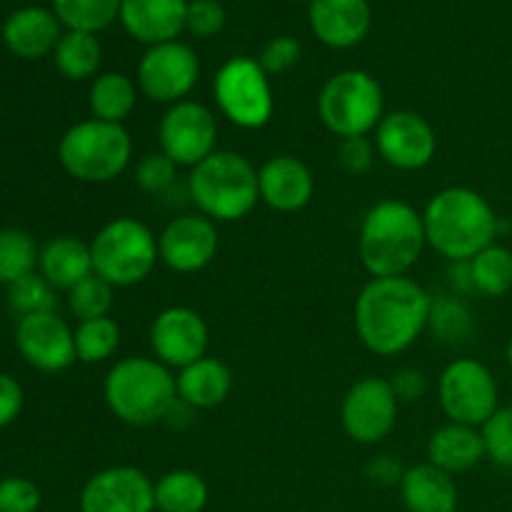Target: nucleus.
Instances as JSON below:
<instances>
[{
	"instance_id": "a878e982",
	"label": "nucleus",
	"mask_w": 512,
	"mask_h": 512,
	"mask_svg": "<svg viewBox=\"0 0 512 512\" xmlns=\"http://www.w3.org/2000/svg\"><path fill=\"white\" fill-rule=\"evenodd\" d=\"M38 268L55 290H73L95 273L90 243H83L73 235H58L40 250Z\"/></svg>"
},
{
	"instance_id": "4be33fe9",
	"label": "nucleus",
	"mask_w": 512,
	"mask_h": 512,
	"mask_svg": "<svg viewBox=\"0 0 512 512\" xmlns=\"http://www.w3.org/2000/svg\"><path fill=\"white\" fill-rule=\"evenodd\" d=\"M400 498L408 512H455L460 495L453 475L430 463L413 465L400 480Z\"/></svg>"
},
{
	"instance_id": "2eb2a0df",
	"label": "nucleus",
	"mask_w": 512,
	"mask_h": 512,
	"mask_svg": "<svg viewBox=\"0 0 512 512\" xmlns=\"http://www.w3.org/2000/svg\"><path fill=\"white\" fill-rule=\"evenodd\" d=\"M375 150L395 170L415 173L433 163L438 135L415 110H393L375 128Z\"/></svg>"
},
{
	"instance_id": "dca6fc26",
	"label": "nucleus",
	"mask_w": 512,
	"mask_h": 512,
	"mask_svg": "<svg viewBox=\"0 0 512 512\" xmlns=\"http://www.w3.org/2000/svg\"><path fill=\"white\" fill-rule=\"evenodd\" d=\"M220 250V230L205 215H180L158 235L160 263L173 273L190 275L208 268Z\"/></svg>"
},
{
	"instance_id": "2f4dec72",
	"label": "nucleus",
	"mask_w": 512,
	"mask_h": 512,
	"mask_svg": "<svg viewBox=\"0 0 512 512\" xmlns=\"http://www.w3.org/2000/svg\"><path fill=\"white\" fill-rule=\"evenodd\" d=\"M123 0H53L55 15L68 30L100 33L120 18Z\"/></svg>"
},
{
	"instance_id": "6e6552de",
	"label": "nucleus",
	"mask_w": 512,
	"mask_h": 512,
	"mask_svg": "<svg viewBox=\"0 0 512 512\" xmlns=\"http://www.w3.org/2000/svg\"><path fill=\"white\" fill-rule=\"evenodd\" d=\"M318 118L340 140L375 133L385 118L383 88L365 70H340L320 90Z\"/></svg>"
},
{
	"instance_id": "a18cd8bd",
	"label": "nucleus",
	"mask_w": 512,
	"mask_h": 512,
	"mask_svg": "<svg viewBox=\"0 0 512 512\" xmlns=\"http://www.w3.org/2000/svg\"><path fill=\"white\" fill-rule=\"evenodd\" d=\"M390 385H393L400 403H413V400H420L425 395V390H428V380H425V375L415 368L398 370V373L393 375V380H390Z\"/></svg>"
},
{
	"instance_id": "423d86ee",
	"label": "nucleus",
	"mask_w": 512,
	"mask_h": 512,
	"mask_svg": "<svg viewBox=\"0 0 512 512\" xmlns=\"http://www.w3.org/2000/svg\"><path fill=\"white\" fill-rule=\"evenodd\" d=\"M133 158V140L125 125L88 118L63 133L58 160L78 183L103 185L120 178Z\"/></svg>"
},
{
	"instance_id": "c85d7f7f",
	"label": "nucleus",
	"mask_w": 512,
	"mask_h": 512,
	"mask_svg": "<svg viewBox=\"0 0 512 512\" xmlns=\"http://www.w3.org/2000/svg\"><path fill=\"white\" fill-rule=\"evenodd\" d=\"M55 65L68 80H88L98 73L100 60H103V48L95 33H83V30H68L60 35L58 45L53 50Z\"/></svg>"
},
{
	"instance_id": "79ce46f5",
	"label": "nucleus",
	"mask_w": 512,
	"mask_h": 512,
	"mask_svg": "<svg viewBox=\"0 0 512 512\" xmlns=\"http://www.w3.org/2000/svg\"><path fill=\"white\" fill-rule=\"evenodd\" d=\"M375 143L368 135L343 138L338 143V163L348 175H365L375 163Z\"/></svg>"
},
{
	"instance_id": "ea45409f",
	"label": "nucleus",
	"mask_w": 512,
	"mask_h": 512,
	"mask_svg": "<svg viewBox=\"0 0 512 512\" xmlns=\"http://www.w3.org/2000/svg\"><path fill=\"white\" fill-rule=\"evenodd\" d=\"M300 55H303V48H300V43L293 35H278V38L265 43L258 63L268 75H280L295 68L300 63Z\"/></svg>"
},
{
	"instance_id": "412c9836",
	"label": "nucleus",
	"mask_w": 512,
	"mask_h": 512,
	"mask_svg": "<svg viewBox=\"0 0 512 512\" xmlns=\"http://www.w3.org/2000/svg\"><path fill=\"white\" fill-rule=\"evenodd\" d=\"M188 3L185 0H123L120 23L145 45L170 43L185 30Z\"/></svg>"
},
{
	"instance_id": "58836bf2",
	"label": "nucleus",
	"mask_w": 512,
	"mask_h": 512,
	"mask_svg": "<svg viewBox=\"0 0 512 512\" xmlns=\"http://www.w3.org/2000/svg\"><path fill=\"white\" fill-rule=\"evenodd\" d=\"M43 495L28 478L0 480V512H38Z\"/></svg>"
},
{
	"instance_id": "4468645a",
	"label": "nucleus",
	"mask_w": 512,
	"mask_h": 512,
	"mask_svg": "<svg viewBox=\"0 0 512 512\" xmlns=\"http://www.w3.org/2000/svg\"><path fill=\"white\" fill-rule=\"evenodd\" d=\"M148 343L153 358L165 368L183 370L195 360L208 355L210 330L203 315L185 305L160 310L148 330Z\"/></svg>"
},
{
	"instance_id": "a19ab883",
	"label": "nucleus",
	"mask_w": 512,
	"mask_h": 512,
	"mask_svg": "<svg viewBox=\"0 0 512 512\" xmlns=\"http://www.w3.org/2000/svg\"><path fill=\"white\" fill-rule=\"evenodd\" d=\"M225 10L218 0H193L188 3V15H185V28L198 38H213L223 30Z\"/></svg>"
},
{
	"instance_id": "9d476101",
	"label": "nucleus",
	"mask_w": 512,
	"mask_h": 512,
	"mask_svg": "<svg viewBox=\"0 0 512 512\" xmlns=\"http://www.w3.org/2000/svg\"><path fill=\"white\" fill-rule=\"evenodd\" d=\"M438 400L448 423L483 428L500 408L498 380L480 360L458 358L440 373Z\"/></svg>"
},
{
	"instance_id": "4c0bfd02",
	"label": "nucleus",
	"mask_w": 512,
	"mask_h": 512,
	"mask_svg": "<svg viewBox=\"0 0 512 512\" xmlns=\"http://www.w3.org/2000/svg\"><path fill=\"white\" fill-rule=\"evenodd\" d=\"M135 185L148 195H165L175 185L178 165L163 153H148L135 165Z\"/></svg>"
},
{
	"instance_id": "c9c22d12",
	"label": "nucleus",
	"mask_w": 512,
	"mask_h": 512,
	"mask_svg": "<svg viewBox=\"0 0 512 512\" xmlns=\"http://www.w3.org/2000/svg\"><path fill=\"white\" fill-rule=\"evenodd\" d=\"M10 305L20 313V318L35 313H55V305H58V298H55V288L43 278V275H25L18 283L8 285Z\"/></svg>"
},
{
	"instance_id": "393cba45",
	"label": "nucleus",
	"mask_w": 512,
	"mask_h": 512,
	"mask_svg": "<svg viewBox=\"0 0 512 512\" xmlns=\"http://www.w3.org/2000/svg\"><path fill=\"white\" fill-rule=\"evenodd\" d=\"M485 460V440L480 428L460 423H445L430 435L428 463L448 475H460L473 470Z\"/></svg>"
},
{
	"instance_id": "b1692460",
	"label": "nucleus",
	"mask_w": 512,
	"mask_h": 512,
	"mask_svg": "<svg viewBox=\"0 0 512 512\" xmlns=\"http://www.w3.org/2000/svg\"><path fill=\"white\" fill-rule=\"evenodd\" d=\"M3 40L18 58H43L60 40L58 15L45 8L15 10L3 25Z\"/></svg>"
},
{
	"instance_id": "473e14b6",
	"label": "nucleus",
	"mask_w": 512,
	"mask_h": 512,
	"mask_svg": "<svg viewBox=\"0 0 512 512\" xmlns=\"http://www.w3.org/2000/svg\"><path fill=\"white\" fill-rule=\"evenodd\" d=\"M38 258L40 253L35 248V240L25 230H0V283L13 285L25 275L35 273Z\"/></svg>"
},
{
	"instance_id": "6ab92c4d",
	"label": "nucleus",
	"mask_w": 512,
	"mask_h": 512,
	"mask_svg": "<svg viewBox=\"0 0 512 512\" xmlns=\"http://www.w3.org/2000/svg\"><path fill=\"white\" fill-rule=\"evenodd\" d=\"M260 200L275 213H298L313 200L315 178L295 155H273L258 170Z\"/></svg>"
},
{
	"instance_id": "ddd939ff",
	"label": "nucleus",
	"mask_w": 512,
	"mask_h": 512,
	"mask_svg": "<svg viewBox=\"0 0 512 512\" xmlns=\"http://www.w3.org/2000/svg\"><path fill=\"white\" fill-rule=\"evenodd\" d=\"M400 400L390 380L368 378L350 385L340 405V423L350 440L358 445H378L393 433L398 423Z\"/></svg>"
},
{
	"instance_id": "f3484780",
	"label": "nucleus",
	"mask_w": 512,
	"mask_h": 512,
	"mask_svg": "<svg viewBox=\"0 0 512 512\" xmlns=\"http://www.w3.org/2000/svg\"><path fill=\"white\" fill-rule=\"evenodd\" d=\"M80 512H155V483L133 465H113L83 485Z\"/></svg>"
},
{
	"instance_id": "7c9ffc66",
	"label": "nucleus",
	"mask_w": 512,
	"mask_h": 512,
	"mask_svg": "<svg viewBox=\"0 0 512 512\" xmlns=\"http://www.w3.org/2000/svg\"><path fill=\"white\" fill-rule=\"evenodd\" d=\"M75 335V355L80 363H105L113 358L120 348V325L115 323L110 315L95 320H83L78 328L73 330Z\"/></svg>"
},
{
	"instance_id": "9b49d317",
	"label": "nucleus",
	"mask_w": 512,
	"mask_h": 512,
	"mask_svg": "<svg viewBox=\"0 0 512 512\" xmlns=\"http://www.w3.org/2000/svg\"><path fill=\"white\" fill-rule=\"evenodd\" d=\"M158 143L160 153L168 155L178 168L193 170L218 150V120L213 110L198 100L175 103L160 118Z\"/></svg>"
},
{
	"instance_id": "f704fd0d",
	"label": "nucleus",
	"mask_w": 512,
	"mask_h": 512,
	"mask_svg": "<svg viewBox=\"0 0 512 512\" xmlns=\"http://www.w3.org/2000/svg\"><path fill=\"white\" fill-rule=\"evenodd\" d=\"M113 293V285L105 283L103 278L93 273L83 283L75 285L73 290H68V308L78 318V323L105 318V315H110V308H113Z\"/></svg>"
},
{
	"instance_id": "f8f14e48",
	"label": "nucleus",
	"mask_w": 512,
	"mask_h": 512,
	"mask_svg": "<svg viewBox=\"0 0 512 512\" xmlns=\"http://www.w3.org/2000/svg\"><path fill=\"white\" fill-rule=\"evenodd\" d=\"M200 78V60L190 45L170 43L150 45L138 63V90L160 105L188 100Z\"/></svg>"
},
{
	"instance_id": "cd10ccee",
	"label": "nucleus",
	"mask_w": 512,
	"mask_h": 512,
	"mask_svg": "<svg viewBox=\"0 0 512 512\" xmlns=\"http://www.w3.org/2000/svg\"><path fill=\"white\" fill-rule=\"evenodd\" d=\"M208 500V483L195 470H170L155 483V510L158 512H203Z\"/></svg>"
},
{
	"instance_id": "a211bd4d",
	"label": "nucleus",
	"mask_w": 512,
	"mask_h": 512,
	"mask_svg": "<svg viewBox=\"0 0 512 512\" xmlns=\"http://www.w3.org/2000/svg\"><path fill=\"white\" fill-rule=\"evenodd\" d=\"M15 345L25 363L40 373H63L78 360L75 335L55 313H35L20 318L15 328Z\"/></svg>"
},
{
	"instance_id": "bb28decb",
	"label": "nucleus",
	"mask_w": 512,
	"mask_h": 512,
	"mask_svg": "<svg viewBox=\"0 0 512 512\" xmlns=\"http://www.w3.org/2000/svg\"><path fill=\"white\" fill-rule=\"evenodd\" d=\"M88 103L93 118L123 125L138 103V83L125 73H100L90 83Z\"/></svg>"
},
{
	"instance_id": "7ed1b4c3",
	"label": "nucleus",
	"mask_w": 512,
	"mask_h": 512,
	"mask_svg": "<svg viewBox=\"0 0 512 512\" xmlns=\"http://www.w3.org/2000/svg\"><path fill=\"white\" fill-rule=\"evenodd\" d=\"M428 248L423 213L398 198H385L365 213L358 233V255L373 278L408 275Z\"/></svg>"
},
{
	"instance_id": "20e7f679",
	"label": "nucleus",
	"mask_w": 512,
	"mask_h": 512,
	"mask_svg": "<svg viewBox=\"0 0 512 512\" xmlns=\"http://www.w3.org/2000/svg\"><path fill=\"white\" fill-rule=\"evenodd\" d=\"M103 398L120 423L148 428L163 423L170 405L178 400V388L170 368L153 355H130L108 370Z\"/></svg>"
},
{
	"instance_id": "e433bc0d",
	"label": "nucleus",
	"mask_w": 512,
	"mask_h": 512,
	"mask_svg": "<svg viewBox=\"0 0 512 512\" xmlns=\"http://www.w3.org/2000/svg\"><path fill=\"white\" fill-rule=\"evenodd\" d=\"M485 440V458L498 468L512 470V405L498 408V413L480 428Z\"/></svg>"
},
{
	"instance_id": "aec40b11",
	"label": "nucleus",
	"mask_w": 512,
	"mask_h": 512,
	"mask_svg": "<svg viewBox=\"0 0 512 512\" xmlns=\"http://www.w3.org/2000/svg\"><path fill=\"white\" fill-rule=\"evenodd\" d=\"M310 30L328 48H353L370 30L368 0H310Z\"/></svg>"
},
{
	"instance_id": "c756f323",
	"label": "nucleus",
	"mask_w": 512,
	"mask_h": 512,
	"mask_svg": "<svg viewBox=\"0 0 512 512\" xmlns=\"http://www.w3.org/2000/svg\"><path fill=\"white\" fill-rule=\"evenodd\" d=\"M468 265L475 293L485 298H500L512 290V250L505 245H488L473 260H468Z\"/></svg>"
},
{
	"instance_id": "37998d69",
	"label": "nucleus",
	"mask_w": 512,
	"mask_h": 512,
	"mask_svg": "<svg viewBox=\"0 0 512 512\" xmlns=\"http://www.w3.org/2000/svg\"><path fill=\"white\" fill-rule=\"evenodd\" d=\"M23 388L15 378L0 373V428H8L23 410Z\"/></svg>"
},
{
	"instance_id": "1a4fd4ad",
	"label": "nucleus",
	"mask_w": 512,
	"mask_h": 512,
	"mask_svg": "<svg viewBox=\"0 0 512 512\" xmlns=\"http://www.w3.org/2000/svg\"><path fill=\"white\" fill-rule=\"evenodd\" d=\"M213 95L223 118L243 130H260L273 120L275 98L270 75L258 58L235 55L215 73Z\"/></svg>"
},
{
	"instance_id": "5701e85b",
	"label": "nucleus",
	"mask_w": 512,
	"mask_h": 512,
	"mask_svg": "<svg viewBox=\"0 0 512 512\" xmlns=\"http://www.w3.org/2000/svg\"><path fill=\"white\" fill-rule=\"evenodd\" d=\"M175 388H178V398L190 405L195 413L213 410L228 400L230 390H233V373L223 360L205 355V358L190 363L188 368L178 370Z\"/></svg>"
},
{
	"instance_id": "39448f33",
	"label": "nucleus",
	"mask_w": 512,
	"mask_h": 512,
	"mask_svg": "<svg viewBox=\"0 0 512 512\" xmlns=\"http://www.w3.org/2000/svg\"><path fill=\"white\" fill-rule=\"evenodd\" d=\"M188 195L198 205L200 215L213 223H235L248 218L258 205V170L245 155L215 150L190 170Z\"/></svg>"
},
{
	"instance_id": "f257e3e1",
	"label": "nucleus",
	"mask_w": 512,
	"mask_h": 512,
	"mask_svg": "<svg viewBox=\"0 0 512 512\" xmlns=\"http://www.w3.org/2000/svg\"><path fill=\"white\" fill-rule=\"evenodd\" d=\"M433 295L408 275L373 278L355 300L353 320L360 343L380 358H395L428 330Z\"/></svg>"
},
{
	"instance_id": "c03bdc74",
	"label": "nucleus",
	"mask_w": 512,
	"mask_h": 512,
	"mask_svg": "<svg viewBox=\"0 0 512 512\" xmlns=\"http://www.w3.org/2000/svg\"><path fill=\"white\" fill-rule=\"evenodd\" d=\"M403 475V465H400V460L393 458V455H378V458H373L365 465V478L373 485H378V488H393V485H400Z\"/></svg>"
},
{
	"instance_id": "72a5a7b5",
	"label": "nucleus",
	"mask_w": 512,
	"mask_h": 512,
	"mask_svg": "<svg viewBox=\"0 0 512 512\" xmlns=\"http://www.w3.org/2000/svg\"><path fill=\"white\" fill-rule=\"evenodd\" d=\"M428 328L438 335V340L448 345L465 343L473 335V315H470L468 305L455 295H440L433 298V308H430Z\"/></svg>"
},
{
	"instance_id": "0eeeda50",
	"label": "nucleus",
	"mask_w": 512,
	"mask_h": 512,
	"mask_svg": "<svg viewBox=\"0 0 512 512\" xmlns=\"http://www.w3.org/2000/svg\"><path fill=\"white\" fill-rule=\"evenodd\" d=\"M93 270L113 288H133L150 278L158 265V238L138 218H115L90 240Z\"/></svg>"
},
{
	"instance_id": "f03ea898",
	"label": "nucleus",
	"mask_w": 512,
	"mask_h": 512,
	"mask_svg": "<svg viewBox=\"0 0 512 512\" xmlns=\"http://www.w3.org/2000/svg\"><path fill=\"white\" fill-rule=\"evenodd\" d=\"M428 248L450 263L473 260L500 235L493 205L473 188L450 185L435 193L423 210Z\"/></svg>"
},
{
	"instance_id": "49530a36",
	"label": "nucleus",
	"mask_w": 512,
	"mask_h": 512,
	"mask_svg": "<svg viewBox=\"0 0 512 512\" xmlns=\"http://www.w3.org/2000/svg\"><path fill=\"white\" fill-rule=\"evenodd\" d=\"M505 355H508V365H510V370H512V338H510V343H508V350H505Z\"/></svg>"
}]
</instances>
